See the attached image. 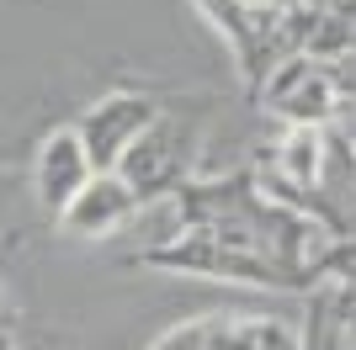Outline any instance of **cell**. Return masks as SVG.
<instances>
[{"label":"cell","instance_id":"cell-1","mask_svg":"<svg viewBox=\"0 0 356 350\" xmlns=\"http://www.w3.org/2000/svg\"><path fill=\"white\" fill-rule=\"evenodd\" d=\"M197 149H202V112L197 106H160L154 122L138 133V144L118 160V175L134 186L138 202H165L176 197L186 181H192V165H197Z\"/></svg>","mask_w":356,"mask_h":350},{"label":"cell","instance_id":"cell-2","mask_svg":"<svg viewBox=\"0 0 356 350\" xmlns=\"http://www.w3.org/2000/svg\"><path fill=\"white\" fill-rule=\"evenodd\" d=\"M261 96H266V106L282 117L287 128H330L335 112H341L346 85L335 74V64H325L314 53H287L261 80Z\"/></svg>","mask_w":356,"mask_h":350},{"label":"cell","instance_id":"cell-3","mask_svg":"<svg viewBox=\"0 0 356 350\" xmlns=\"http://www.w3.org/2000/svg\"><path fill=\"white\" fill-rule=\"evenodd\" d=\"M202 16L229 38L239 69L250 80H266L277 69V48H282L287 16H293V0H197Z\"/></svg>","mask_w":356,"mask_h":350},{"label":"cell","instance_id":"cell-4","mask_svg":"<svg viewBox=\"0 0 356 350\" xmlns=\"http://www.w3.org/2000/svg\"><path fill=\"white\" fill-rule=\"evenodd\" d=\"M154 112H160V101L144 96V90H106V96H96L70 122L90 154V170H118V160L138 144V133L154 122Z\"/></svg>","mask_w":356,"mask_h":350},{"label":"cell","instance_id":"cell-5","mask_svg":"<svg viewBox=\"0 0 356 350\" xmlns=\"http://www.w3.org/2000/svg\"><path fill=\"white\" fill-rule=\"evenodd\" d=\"M138 212H144V202L134 197V186L118 170H96L74 191V202L59 212V228L70 239H112L128 223H138Z\"/></svg>","mask_w":356,"mask_h":350},{"label":"cell","instance_id":"cell-6","mask_svg":"<svg viewBox=\"0 0 356 350\" xmlns=\"http://www.w3.org/2000/svg\"><path fill=\"white\" fill-rule=\"evenodd\" d=\"M90 175L96 170H90V154H86V144H80L74 128H54V133L38 138V154H32V197H38V207H43L48 218H59Z\"/></svg>","mask_w":356,"mask_h":350},{"label":"cell","instance_id":"cell-7","mask_svg":"<svg viewBox=\"0 0 356 350\" xmlns=\"http://www.w3.org/2000/svg\"><path fill=\"white\" fill-rule=\"evenodd\" d=\"M202 350H298V335L277 319L208 313V319H202Z\"/></svg>","mask_w":356,"mask_h":350},{"label":"cell","instance_id":"cell-8","mask_svg":"<svg viewBox=\"0 0 356 350\" xmlns=\"http://www.w3.org/2000/svg\"><path fill=\"white\" fill-rule=\"evenodd\" d=\"M330 138L346 149L356 160V90L346 85V96H341V112H335V122H330Z\"/></svg>","mask_w":356,"mask_h":350}]
</instances>
